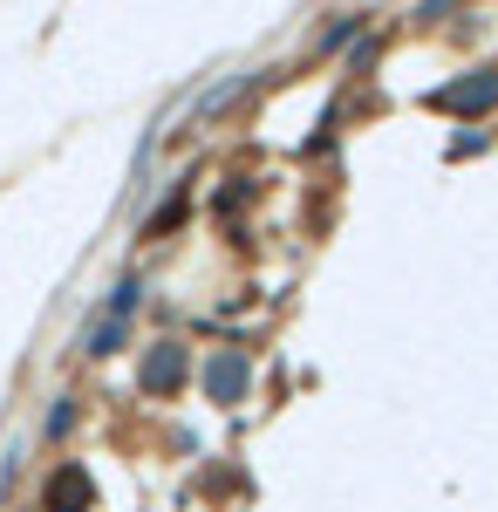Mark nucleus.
Returning a JSON list of instances; mask_svg holds the SVG:
<instances>
[{
	"instance_id": "7",
	"label": "nucleus",
	"mask_w": 498,
	"mask_h": 512,
	"mask_svg": "<svg viewBox=\"0 0 498 512\" xmlns=\"http://www.w3.org/2000/svg\"><path fill=\"white\" fill-rule=\"evenodd\" d=\"M355 41V21H335V28H321V48H348Z\"/></svg>"
},
{
	"instance_id": "4",
	"label": "nucleus",
	"mask_w": 498,
	"mask_h": 512,
	"mask_svg": "<svg viewBox=\"0 0 498 512\" xmlns=\"http://www.w3.org/2000/svg\"><path fill=\"white\" fill-rule=\"evenodd\" d=\"M96 506V478L82 472V465H55L48 478V512H89Z\"/></svg>"
},
{
	"instance_id": "2",
	"label": "nucleus",
	"mask_w": 498,
	"mask_h": 512,
	"mask_svg": "<svg viewBox=\"0 0 498 512\" xmlns=\"http://www.w3.org/2000/svg\"><path fill=\"white\" fill-rule=\"evenodd\" d=\"M185 369H192V355L178 349V342H157V349H144V369H137V383L151 396H171L178 383H185Z\"/></svg>"
},
{
	"instance_id": "5",
	"label": "nucleus",
	"mask_w": 498,
	"mask_h": 512,
	"mask_svg": "<svg viewBox=\"0 0 498 512\" xmlns=\"http://www.w3.org/2000/svg\"><path fill=\"white\" fill-rule=\"evenodd\" d=\"M123 335H130V321H123V315H103V308H96V321L82 328V355H96V362H103V355L123 349Z\"/></svg>"
},
{
	"instance_id": "8",
	"label": "nucleus",
	"mask_w": 498,
	"mask_h": 512,
	"mask_svg": "<svg viewBox=\"0 0 498 512\" xmlns=\"http://www.w3.org/2000/svg\"><path fill=\"white\" fill-rule=\"evenodd\" d=\"M451 7H458V0H423V14H417V21H437V14H451Z\"/></svg>"
},
{
	"instance_id": "1",
	"label": "nucleus",
	"mask_w": 498,
	"mask_h": 512,
	"mask_svg": "<svg viewBox=\"0 0 498 512\" xmlns=\"http://www.w3.org/2000/svg\"><path fill=\"white\" fill-rule=\"evenodd\" d=\"M430 110H444V117H485V110H498V69H471V76L430 89Z\"/></svg>"
},
{
	"instance_id": "3",
	"label": "nucleus",
	"mask_w": 498,
	"mask_h": 512,
	"mask_svg": "<svg viewBox=\"0 0 498 512\" xmlns=\"http://www.w3.org/2000/svg\"><path fill=\"white\" fill-rule=\"evenodd\" d=\"M246 383H253V362H246L239 349H219L212 362H205V396H212V403H239Z\"/></svg>"
},
{
	"instance_id": "6",
	"label": "nucleus",
	"mask_w": 498,
	"mask_h": 512,
	"mask_svg": "<svg viewBox=\"0 0 498 512\" xmlns=\"http://www.w3.org/2000/svg\"><path fill=\"white\" fill-rule=\"evenodd\" d=\"M69 424H76V396H62V403L48 410V437H62V431H69Z\"/></svg>"
}]
</instances>
